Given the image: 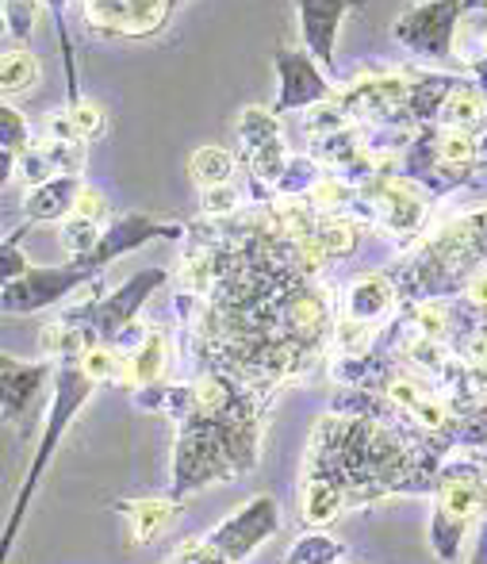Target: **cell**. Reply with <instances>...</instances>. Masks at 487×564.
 Returning a JSON list of instances; mask_svg holds the SVG:
<instances>
[{
	"mask_svg": "<svg viewBox=\"0 0 487 564\" xmlns=\"http://www.w3.org/2000/svg\"><path fill=\"white\" fill-rule=\"evenodd\" d=\"M77 200H82V185L74 177H58V181H46L39 193H31L23 212H28V219H43L46 224V219H58L69 208H77Z\"/></svg>",
	"mask_w": 487,
	"mask_h": 564,
	"instance_id": "obj_11",
	"label": "cell"
},
{
	"mask_svg": "<svg viewBox=\"0 0 487 564\" xmlns=\"http://www.w3.org/2000/svg\"><path fill=\"white\" fill-rule=\"evenodd\" d=\"M487 108V97L476 89H453L450 97L442 100V119L453 127V131H468L476 119L484 116Z\"/></svg>",
	"mask_w": 487,
	"mask_h": 564,
	"instance_id": "obj_17",
	"label": "cell"
},
{
	"mask_svg": "<svg viewBox=\"0 0 487 564\" xmlns=\"http://www.w3.org/2000/svg\"><path fill=\"white\" fill-rule=\"evenodd\" d=\"M31 20H35V12H31V0H8V23H12L15 35H28Z\"/></svg>",
	"mask_w": 487,
	"mask_h": 564,
	"instance_id": "obj_24",
	"label": "cell"
},
{
	"mask_svg": "<svg viewBox=\"0 0 487 564\" xmlns=\"http://www.w3.org/2000/svg\"><path fill=\"white\" fill-rule=\"evenodd\" d=\"M93 384H97V380H93L89 372H85L82 357H66V365H62L58 380H54V411H51V423H46L43 446H39L35 460H31V473H28V480L20 484V496H15L12 519H8V534H4L8 550H12L15 534H20V519H23V511H28V499H31V491H35L39 476H43L46 460H51L54 446H58V438H62V431H66V423L77 415V408H85V400L93 395Z\"/></svg>",
	"mask_w": 487,
	"mask_h": 564,
	"instance_id": "obj_1",
	"label": "cell"
},
{
	"mask_svg": "<svg viewBox=\"0 0 487 564\" xmlns=\"http://www.w3.org/2000/svg\"><path fill=\"white\" fill-rule=\"evenodd\" d=\"M277 66H281V100H277V112H292V108L315 105L331 93V85L318 77V69L311 66L303 54L277 51Z\"/></svg>",
	"mask_w": 487,
	"mask_h": 564,
	"instance_id": "obj_6",
	"label": "cell"
},
{
	"mask_svg": "<svg viewBox=\"0 0 487 564\" xmlns=\"http://www.w3.org/2000/svg\"><path fill=\"white\" fill-rule=\"evenodd\" d=\"M437 507H442L450 519L473 527L487 507L484 473H476V468H468V465H450L442 473V480H437Z\"/></svg>",
	"mask_w": 487,
	"mask_h": 564,
	"instance_id": "obj_4",
	"label": "cell"
},
{
	"mask_svg": "<svg viewBox=\"0 0 487 564\" xmlns=\"http://www.w3.org/2000/svg\"><path fill=\"white\" fill-rule=\"evenodd\" d=\"M396 304V289L385 276H361V281L349 284V296H346V312L361 323H377L388 315V307Z\"/></svg>",
	"mask_w": 487,
	"mask_h": 564,
	"instance_id": "obj_10",
	"label": "cell"
},
{
	"mask_svg": "<svg viewBox=\"0 0 487 564\" xmlns=\"http://www.w3.org/2000/svg\"><path fill=\"white\" fill-rule=\"evenodd\" d=\"M484 484H487V468H484Z\"/></svg>",
	"mask_w": 487,
	"mask_h": 564,
	"instance_id": "obj_30",
	"label": "cell"
},
{
	"mask_svg": "<svg viewBox=\"0 0 487 564\" xmlns=\"http://www.w3.org/2000/svg\"><path fill=\"white\" fill-rule=\"evenodd\" d=\"M277 527H281V507H277V499L253 496L242 511L230 514L227 522H219L204 542L212 545V553H219L227 564H242L277 534Z\"/></svg>",
	"mask_w": 487,
	"mask_h": 564,
	"instance_id": "obj_2",
	"label": "cell"
},
{
	"mask_svg": "<svg viewBox=\"0 0 487 564\" xmlns=\"http://www.w3.org/2000/svg\"><path fill=\"white\" fill-rule=\"evenodd\" d=\"M468 564H487V522L480 527V534H476V550H473V557H468Z\"/></svg>",
	"mask_w": 487,
	"mask_h": 564,
	"instance_id": "obj_27",
	"label": "cell"
},
{
	"mask_svg": "<svg viewBox=\"0 0 487 564\" xmlns=\"http://www.w3.org/2000/svg\"><path fill=\"white\" fill-rule=\"evenodd\" d=\"M465 8H480V12H487V0H465Z\"/></svg>",
	"mask_w": 487,
	"mask_h": 564,
	"instance_id": "obj_28",
	"label": "cell"
},
{
	"mask_svg": "<svg viewBox=\"0 0 487 564\" xmlns=\"http://www.w3.org/2000/svg\"><path fill=\"white\" fill-rule=\"evenodd\" d=\"M46 372H51V365L46 361L20 365V361H12V357H4V415L8 419H15L20 411L31 408L35 392L43 388Z\"/></svg>",
	"mask_w": 487,
	"mask_h": 564,
	"instance_id": "obj_8",
	"label": "cell"
},
{
	"mask_svg": "<svg viewBox=\"0 0 487 564\" xmlns=\"http://www.w3.org/2000/svg\"><path fill=\"white\" fill-rule=\"evenodd\" d=\"M4 158L12 162V154H15V139H20V131H23V119L12 112V108H4Z\"/></svg>",
	"mask_w": 487,
	"mask_h": 564,
	"instance_id": "obj_25",
	"label": "cell"
},
{
	"mask_svg": "<svg viewBox=\"0 0 487 564\" xmlns=\"http://www.w3.org/2000/svg\"><path fill=\"white\" fill-rule=\"evenodd\" d=\"M346 557V545L331 534H307L289 550L284 564H338Z\"/></svg>",
	"mask_w": 487,
	"mask_h": 564,
	"instance_id": "obj_16",
	"label": "cell"
},
{
	"mask_svg": "<svg viewBox=\"0 0 487 564\" xmlns=\"http://www.w3.org/2000/svg\"><path fill=\"white\" fill-rule=\"evenodd\" d=\"M69 119H74L77 134H100V127H104V116H100L97 105H74Z\"/></svg>",
	"mask_w": 487,
	"mask_h": 564,
	"instance_id": "obj_22",
	"label": "cell"
},
{
	"mask_svg": "<svg viewBox=\"0 0 487 564\" xmlns=\"http://www.w3.org/2000/svg\"><path fill=\"white\" fill-rule=\"evenodd\" d=\"M35 82H39V62L31 58L28 51H8L4 54V93L8 97L31 89Z\"/></svg>",
	"mask_w": 487,
	"mask_h": 564,
	"instance_id": "obj_18",
	"label": "cell"
},
{
	"mask_svg": "<svg viewBox=\"0 0 487 564\" xmlns=\"http://www.w3.org/2000/svg\"><path fill=\"white\" fill-rule=\"evenodd\" d=\"M82 365L93 380H108L123 369V365H119V349H108V346H89L82 354Z\"/></svg>",
	"mask_w": 487,
	"mask_h": 564,
	"instance_id": "obj_20",
	"label": "cell"
},
{
	"mask_svg": "<svg viewBox=\"0 0 487 564\" xmlns=\"http://www.w3.org/2000/svg\"><path fill=\"white\" fill-rule=\"evenodd\" d=\"M127 514H131L134 542H154L177 519V503L173 499H139V503L127 507Z\"/></svg>",
	"mask_w": 487,
	"mask_h": 564,
	"instance_id": "obj_13",
	"label": "cell"
},
{
	"mask_svg": "<svg viewBox=\"0 0 487 564\" xmlns=\"http://www.w3.org/2000/svg\"><path fill=\"white\" fill-rule=\"evenodd\" d=\"M295 4H300L303 43L311 46V54H315L323 66H331L338 23L346 20L349 8H361V0H295Z\"/></svg>",
	"mask_w": 487,
	"mask_h": 564,
	"instance_id": "obj_5",
	"label": "cell"
},
{
	"mask_svg": "<svg viewBox=\"0 0 487 564\" xmlns=\"http://www.w3.org/2000/svg\"><path fill=\"white\" fill-rule=\"evenodd\" d=\"M165 4L170 0H89L93 20L111 31H123V35L154 31L165 15Z\"/></svg>",
	"mask_w": 487,
	"mask_h": 564,
	"instance_id": "obj_7",
	"label": "cell"
},
{
	"mask_svg": "<svg viewBox=\"0 0 487 564\" xmlns=\"http://www.w3.org/2000/svg\"><path fill=\"white\" fill-rule=\"evenodd\" d=\"M188 170H193V181L199 188H219V185H227L230 173H235V158L219 147H204L193 154V165H188Z\"/></svg>",
	"mask_w": 487,
	"mask_h": 564,
	"instance_id": "obj_14",
	"label": "cell"
},
{
	"mask_svg": "<svg viewBox=\"0 0 487 564\" xmlns=\"http://www.w3.org/2000/svg\"><path fill=\"white\" fill-rule=\"evenodd\" d=\"M100 212H104V200L97 193H89V188H85L82 200H77V216H85V219H93V224H97Z\"/></svg>",
	"mask_w": 487,
	"mask_h": 564,
	"instance_id": "obj_26",
	"label": "cell"
},
{
	"mask_svg": "<svg viewBox=\"0 0 487 564\" xmlns=\"http://www.w3.org/2000/svg\"><path fill=\"white\" fill-rule=\"evenodd\" d=\"M334 341H338L346 354H361L365 349V341H369V323H361V319H342L338 327H334Z\"/></svg>",
	"mask_w": 487,
	"mask_h": 564,
	"instance_id": "obj_21",
	"label": "cell"
},
{
	"mask_svg": "<svg viewBox=\"0 0 487 564\" xmlns=\"http://www.w3.org/2000/svg\"><path fill=\"white\" fill-rule=\"evenodd\" d=\"M165 335L162 330H150L147 341H142L134 354H127L123 361V380H134V384H158V377L165 372Z\"/></svg>",
	"mask_w": 487,
	"mask_h": 564,
	"instance_id": "obj_12",
	"label": "cell"
},
{
	"mask_svg": "<svg viewBox=\"0 0 487 564\" xmlns=\"http://www.w3.org/2000/svg\"><path fill=\"white\" fill-rule=\"evenodd\" d=\"M346 503L349 496L342 484L326 480V476H307L303 480V522L307 527H331Z\"/></svg>",
	"mask_w": 487,
	"mask_h": 564,
	"instance_id": "obj_9",
	"label": "cell"
},
{
	"mask_svg": "<svg viewBox=\"0 0 487 564\" xmlns=\"http://www.w3.org/2000/svg\"><path fill=\"white\" fill-rule=\"evenodd\" d=\"M465 530H468L465 522L450 519L442 507H434V514H430V550L442 561H457L461 545H465Z\"/></svg>",
	"mask_w": 487,
	"mask_h": 564,
	"instance_id": "obj_15",
	"label": "cell"
},
{
	"mask_svg": "<svg viewBox=\"0 0 487 564\" xmlns=\"http://www.w3.org/2000/svg\"><path fill=\"white\" fill-rule=\"evenodd\" d=\"M235 204H238V193H235V188H227V185L207 188V193H204V212H212V216H219V212H230Z\"/></svg>",
	"mask_w": 487,
	"mask_h": 564,
	"instance_id": "obj_23",
	"label": "cell"
},
{
	"mask_svg": "<svg viewBox=\"0 0 487 564\" xmlns=\"http://www.w3.org/2000/svg\"><path fill=\"white\" fill-rule=\"evenodd\" d=\"M46 4H54V8H62V4H66V0H46Z\"/></svg>",
	"mask_w": 487,
	"mask_h": 564,
	"instance_id": "obj_29",
	"label": "cell"
},
{
	"mask_svg": "<svg viewBox=\"0 0 487 564\" xmlns=\"http://www.w3.org/2000/svg\"><path fill=\"white\" fill-rule=\"evenodd\" d=\"M307 238H315L323 253H338V258L354 250V242H357L354 227H349L346 219H326V224H318Z\"/></svg>",
	"mask_w": 487,
	"mask_h": 564,
	"instance_id": "obj_19",
	"label": "cell"
},
{
	"mask_svg": "<svg viewBox=\"0 0 487 564\" xmlns=\"http://www.w3.org/2000/svg\"><path fill=\"white\" fill-rule=\"evenodd\" d=\"M461 12H465V0H426V4H414L411 12L399 15L391 23V35L426 58H450Z\"/></svg>",
	"mask_w": 487,
	"mask_h": 564,
	"instance_id": "obj_3",
	"label": "cell"
}]
</instances>
